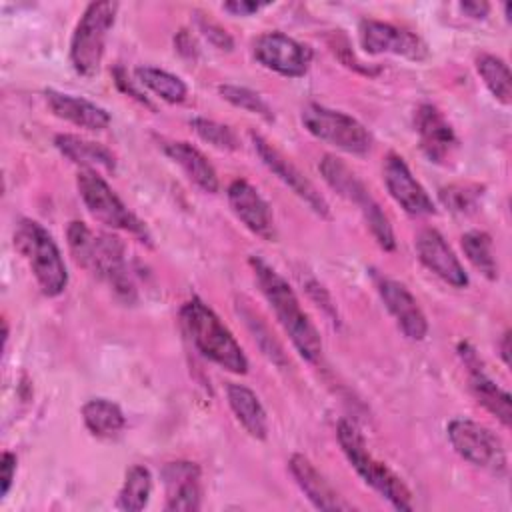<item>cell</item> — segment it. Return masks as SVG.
I'll return each mask as SVG.
<instances>
[{
    "instance_id": "1f68e13d",
    "label": "cell",
    "mask_w": 512,
    "mask_h": 512,
    "mask_svg": "<svg viewBox=\"0 0 512 512\" xmlns=\"http://www.w3.org/2000/svg\"><path fill=\"white\" fill-rule=\"evenodd\" d=\"M218 94L230 102L232 106L236 108H242L250 114H256L260 116L262 120L266 122H272L274 120V112L270 108V104L254 90L246 88V86H238V84H220L218 86Z\"/></svg>"
},
{
    "instance_id": "9c48e42d",
    "label": "cell",
    "mask_w": 512,
    "mask_h": 512,
    "mask_svg": "<svg viewBox=\"0 0 512 512\" xmlns=\"http://www.w3.org/2000/svg\"><path fill=\"white\" fill-rule=\"evenodd\" d=\"M76 186L84 206L98 222L110 228L124 230L138 240L150 244V232L146 224L132 210H128V206L118 198V194L96 170L82 168L76 176Z\"/></svg>"
},
{
    "instance_id": "2e32d148",
    "label": "cell",
    "mask_w": 512,
    "mask_h": 512,
    "mask_svg": "<svg viewBox=\"0 0 512 512\" xmlns=\"http://www.w3.org/2000/svg\"><path fill=\"white\" fill-rule=\"evenodd\" d=\"M228 204L236 218L256 236L274 242L276 226L268 202L260 192L244 178H236L228 186Z\"/></svg>"
},
{
    "instance_id": "f546056e",
    "label": "cell",
    "mask_w": 512,
    "mask_h": 512,
    "mask_svg": "<svg viewBox=\"0 0 512 512\" xmlns=\"http://www.w3.org/2000/svg\"><path fill=\"white\" fill-rule=\"evenodd\" d=\"M460 246L468 262L488 280L498 278V262L492 248V238L484 230H470L460 238Z\"/></svg>"
},
{
    "instance_id": "8fae6325",
    "label": "cell",
    "mask_w": 512,
    "mask_h": 512,
    "mask_svg": "<svg viewBox=\"0 0 512 512\" xmlns=\"http://www.w3.org/2000/svg\"><path fill=\"white\" fill-rule=\"evenodd\" d=\"M254 58L268 70L286 76L300 78L308 72L312 62V48L290 38L284 32H264L254 40Z\"/></svg>"
},
{
    "instance_id": "836d02e7",
    "label": "cell",
    "mask_w": 512,
    "mask_h": 512,
    "mask_svg": "<svg viewBox=\"0 0 512 512\" xmlns=\"http://www.w3.org/2000/svg\"><path fill=\"white\" fill-rule=\"evenodd\" d=\"M198 28L204 34V38L216 46L218 50H232L234 48V40L232 36L216 22H212L210 18H198Z\"/></svg>"
},
{
    "instance_id": "cb8c5ba5",
    "label": "cell",
    "mask_w": 512,
    "mask_h": 512,
    "mask_svg": "<svg viewBox=\"0 0 512 512\" xmlns=\"http://www.w3.org/2000/svg\"><path fill=\"white\" fill-rule=\"evenodd\" d=\"M226 400L240 422V426L256 440H266L268 436V418L262 402L258 400L256 392L244 384L228 382L226 384Z\"/></svg>"
},
{
    "instance_id": "d590c367",
    "label": "cell",
    "mask_w": 512,
    "mask_h": 512,
    "mask_svg": "<svg viewBox=\"0 0 512 512\" xmlns=\"http://www.w3.org/2000/svg\"><path fill=\"white\" fill-rule=\"evenodd\" d=\"M266 6H268V2H254V0H230V2L222 4V8L234 16H250Z\"/></svg>"
},
{
    "instance_id": "3957f363",
    "label": "cell",
    "mask_w": 512,
    "mask_h": 512,
    "mask_svg": "<svg viewBox=\"0 0 512 512\" xmlns=\"http://www.w3.org/2000/svg\"><path fill=\"white\" fill-rule=\"evenodd\" d=\"M180 318L188 338L204 358L232 374L248 372L244 350L208 304L192 298L180 308Z\"/></svg>"
},
{
    "instance_id": "4dcf8cb0",
    "label": "cell",
    "mask_w": 512,
    "mask_h": 512,
    "mask_svg": "<svg viewBox=\"0 0 512 512\" xmlns=\"http://www.w3.org/2000/svg\"><path fill=\"white\" fill-rule=\"evenodd\" d=\"M484 196V186L478 182H454L442 186L438 198L454 214H470L480 206Z\"/></svg>"
},
{
    "instance_id": "7402d4cb",
    "label": "cell",
    "mask_w": 512,
    "mask_h": 512,
    "mask_svg": "<svg viewBox=\"0 0 512 512\" xmlns=\"http://www.w3.org/2000/svg\"><path fill=\"white\" fill-rule=\"evenodd\" d=\"M44 96L52 114L74 126L86 128V130H104L110 124V114L96 102H90L82 96L58 92L52 88H48Z\"/></svg>"
},
{
    "instance_id": "f1b7e54d",
    "label": "cell",
    "mask_w": 512,
    "mask_h": 512,
    "mask_svg": "<svg viewBox=\"0 0 512 512\" xmlns=\"http://www.w3.org/2000/svg\"><path fill=\"white\" fill-rule=\"evenodd\" d=\"M476 72L490 90V94L508 106L512 102V76L508 64L494 54H480L476 58Z\"/></svg>"
},
{
    "instance_id": "7c38bea8",
    "label": "cell",
    "mask_w": 512,
    "mask_h": 512,
    "mask_svg": "<svg viewBox=\"0 0 512 512\" xmlns=\"http://www.w3.org/2000/svg\"><path fill=\"white\" fill-rule=\"evenodd\" d=\"M250 140L252 146L258 154V158L262 160V164L276 174L298 198H302L318 216L322 218H330V206L324 200V196L318 192V188L298 170V166L286 158L278 148H274L262 134L258 132H250Z\"/></svg>"
},
{
    "instance_id": "30bf717a",
    "label": "cell",
    "mask_w": 512,
    "mask_h": 512,
    "mask_svg": "<svg viewBox=\"0 0 512 512\" xmlns=\"http://www.w3.org/2000/svg\"><path fill=\"white\" fill-rule=\"evenodd\" d=\"M448 442L460 458L496 476L508 472V454L502 440L484 424L470 418H454L446 426Z\"/></svg>"
},
{
    "instance_id": "484cf974",
    "label": "cell",
    "mask_w": 512,
    "mask_h": 512,
    "mask_svg": "<svg viewBox=\"0 0 512 512\" xmlns=\"http://www.w3.org/2000/svg\"><path fill=\"white\" fill-rule=\"evenodd\" d=\"M82 420L88 432L96 438H116L126 426V418L118 404L106 398H90L82 406Z\"/></svg>"
},
{
    "instance_id": "d6986e66",
    "label": "cell",
    "mask_w": 512,
    "mask_h": 512,
    "mask_svg": "<svg viewBox=\"0 0 512 512\" xmlns=\"http://www.w3.org/2000/svg\"><path fill=\"white\" fill-rule=\"evenodd\" d=\"M376 288L404 336L410 340H424L428 334V320L414 294L402 282L392 278H378Z\"/></svg>"
},
{
    "instance_id": "8d00e7d4",
    "label": "cell",
    "mask_w": 512,
    "mask_h": 512,
    "mask_svg": "<svg viewBox=\"0 0 512 512\" xmlns=\"http://www.w3.org/2000/svg\"><path fill=\"white\" fill-rule=\"evenodd\" d=\"M114 78H116V84H118V88H120V90H124L126 94L134 96V98H136L138 102H142L144 106H150V108H152L150 100H148L140 90H136V86L128 80V76L124 74V70H122V68H116V70H114Z\"/></svg>"
},
{
    "instance_id": "8992f818",
    "label": "cell",
    "mask_w": 512,
    "mask_h": 512,
    "mask_svg": "<svg viewBox=\"0 0 512 512\" xmlns=\"http://www.w3.org/2000/svg\"><path fill=\"white\" fill-rule=\"evenodd\" d=\"M318 170L324 178V182L334 190L338 192L342 198L354 202L364 220H366V226L370 228L374 240L378 242L380 248L384 250H394L396 248V240H394V232H392V226H390V220L388 216L384 214V210L380 208V204L372 198L370 190L366 188V184L358 178L356 172H352L338 156H332V154H326L322 156L320 164H318Z\"/></svg>"
},
{
    "instance_id": "4fadbf2b",
    "label": "cell",
    "mask_w": 512,
    "mask_h": 512,
    "mask_svg": "<svg viewBox=\"0 0 512 512\" xmlns=\"http://www.w3.org/2000/svg\"><path fill=\"white\" fill-rule=\"evenodd\" d=\"M358 34L368 54H396L416 62L428 58V46L418 34L390 22L366 18L360 22Z\"/></svg>"
},
{
    "instance_id": "e0dca14e",
    "label": "cell",
    "mask_w": 512,
    "mask_h": 512,
    "mask_svg": "<svg viewBox=\"0 0 512 512\" xmlns=\"http://www.w3.org/2000/svg\"><path fill=\"white\" fill-rule=\"evenodd\" d=\"M414 130L418 134V146L422 154L434 164H442L458 144L452 124L430 102H424L416 108Z\"/></svg>"
},
{
    "instance_id": "5b68a950",
    "label": "cell",
    "mask_w": 512,
    "mask_h": 512,
    "mask_svg": "<svg viewBox=\"0 0 512 512\" xmlns=\"http://www.w3.org/2000/svg\"><path fill=\"white\" fill-rule=\"evenodd\" d=\"M14 246L26 258L38 288L44 296L54 298L68 284V270L52 234L36 220L22 218L14 228Z\"/></svg>"
},
{
    "instance_id": "4316f807",
    "label": "cell",
    "mask_w": 512,
    "mask_h": 512,
    "mask_svg": "<svg viewBox=\"0 0 512 512\" xmlns=\"http://www.w3.org/2000/svg\"><path fill=\"white\" fill-rule=\"evenodd\" d=\"M152 494V474L146 466L134 464L126 470L122 488L116 498V508L126 512H138L148 504Z\"/></svg>"
},
{
    "instance_id": "277c9868",
    "label": "cell",
    "mask_w": 512,
    "mask_h": 512,
    "mask_svg": "<svg viewBox=\"0 0 512 512\" xmlns=\"http://www.w3.org/2000/svg\"><path fill=\"white\" fill-rule=\"evenodd\" d=\"M338 444L356 470V474L374 488L382 498H386L396 510H412V494L408 486L396 476L384 462L376 460L366 446L362 432L350 420H340L336 428Z\"/></svg>"
},
{
    "instance_id": "603a6c76",
    "label": "cell",
    "mask_w": 512,
    "mask_h": 512,
    "mask_svg": "<svg viewBox=\"0 0 512 512\" xmlns=\"http://www.w3.org/2000/svg\"><path fill=\"white\" fill-rule=\"evenodd\" d=\"M160 148L174 164L182 168L192 184L210 194L218 192V174L210 160L196 146L184 140H162Z\"/></svg>"
},
{
    "instance_id": "f35d334b",
    "label": "cell",
    "mask_w": 512,
    "mask_h": 512,
    "mask_svg": "<svg viewBox=\"0 0 512 512\" xmlns=\"http://www.w3.org/2000/svg\"><path fill=\"white\" fill-rule=\"evenodd\" d=\"M174 42H176L178 52H182L184 56H190V58L196 56V44H194V40H192V36L188 32L182 30Z\"/></svg>"
},
{
    "instance_id": "ab89813d",
    "label": "cell",
    "mask_w": 512,
    "mask_h": 512,
    "mask_svg": "<svg viewBox=\"0 0 512 512\" xmlns=\"http://www.w3.org/2000/svg\"><path fill=\"white\" fill-rule=\"evenodd\" d=\"M500 358L504 362V366H510V330H506L502 334V340H500Z\"/></svg>"
},
{
    "instance_id": "52a82bcc",
    "label": "cell",
    "mask_w": 512,
    "mask_h": 512,
    "mask_svg": "<svg viewBox=\"0 0 512 512\" xmlns=\"http://www.w3.org/2000/svg\"><path fill=\"white\" fill-rule=\"evenodd\" d=\"M116 14L118 2L112 0L92 2L82 12L70 40V64L80 76L92 78L100 70L106 38L116 22Z\"/></svg>"
},
{
    "instance_id": "9a60e30c",
    "label": "cell",
    "mask_w": 512,
    "mask_h": 512,
    "mask_svg": "<svg viewBox=\"0 0 512 512\" xmlns=\"http://www.w3.org/2000/svg\"><path fill=\"white\" fill-rule=\"evenodd\" d=\"M162 484L166 492L164 510L196 512L202 504V472L196 462L172 460L162 468Z\"/></svg>"
},
{
    "instance_id": "5bb4252c",
    "label": "cell",
    "mask_w": 512,
    "mask_h": 512,
    "mask_svg": "<svg viewBox=\"0 0 512 512\" xmlns=\"http://www.w3.org/2000/svg\"><path fill=\"white\" fill-rule=\"evenodd\" d=\"M384 184L394 202L412 216H428L436 212V206L424 186L412 176L404 158L396 152H390L384 158L382 166Z\"/></svg>"
},
{
    "instance_id": "ac0fdd59",
    "label": "cell",
    "mask_w": 512,
    "mask_h": 512,
    "mask_svg": "<svg viewBox=\"0 0 512 512\" xmlns=\"http://www.w3.org/2000/svg\"><path fill=\"white\" fill-rule=\"evenodd\" d=\"M416 254L420 262L438 278H442L446 284L454 288H466L468 286V274L454 254V250L448 246L444 236L434 228H424L418 232L416 240Z\"/></svg>"
},
{
    "instance_id": "7a4b0ae2",
    "label": "cell",
    "mask_w": 512,
    "mask_h": 512,
    "mask_svg": "<svg viewBox=\"0 0 512 512\" xmlns=\"http://www.w3.org/2000/svg\"><path fill=\"white\" fill-rule=\"evenodd\" d=\"M248 262L266 302L274 310L276 320L288 334L292 346L306 362L316 364L322 356V338L310 316L304 312L296 292L292 290L288 280L262 256L254 254L248 258Z\"/></svg>"
},
{
    "instance_id": "ba28073f",
    "label": "cell",
    "mask_w": 512,
    "mask_h": 512,
    "mask_svg": "<svg viewBox=\"0 0 512 512\" xmlns=\"http://www.w3.org/2000/svg\"><path fill=\"white\" fill-rule=\"evenodd\" d=\"M302 126L314 138L354 156H364L372 148V134L354 116L322 104H306L300 114Z\"/></svg>"
},
{
    "instance_id": "d6a6232c",
    "label": "cell",
    "mask_w": 512,
    "mask_h": 512,
    "mask_svg": "<svg viewBox=\"0 0 512 512\" xmlns=\"http://www.w3.org/2000/svg\"><path fill=\"white\" fill-rule=\"evenodd\" d=\"M190 126L192 130L208 144H212L214 148L218 150H238L240 142H238V136L236 132L226 126V124H220L216 120H210V118H202V116H194L190 118Z\"/></svg>"
},
{
    "instance_id": "74e56055",
    "label": "cell",
    "mask_w": 512,
    "mask_h": 512,
    "mask_svg": "<svg viewBox=\"0 0 512 512\" xmlns=\"http://www.w3.org/2000/svg\"><path fill=\"white\" fill-rule=\"evenodd\" d=\"M458 8H460L462 14H466L468 18H474V20H482V18H486L488 12H490V4H488V2H478V0L460 2Z\"/></svg>"
},
{
    "instance_id": "6da1fadb",
    "label": "cell",
    "mask_w": 512,
    "mask_h": 512,
    "mask_svg": "<svg viewBox=\"0 0 512 512\" xmlns=\"http://www.w3.org/2000/svg\"><path fill=\"white\" fill-rule=\"evenodd\" d=\"M66 238L78 266L104 280L124 302L132 304L136 300V286L126 262V246L118 236L92 232L84 222L72 220Z\"/></svg>"
},
{
    "instance_id": "44dd1931",
    "label": "cell",
    "mask_w": 512,
    "mask_h": 512,
    "mask_svg": "<svg viewBox=\"0 0 512 512\" xmlns=\"http://www.w3.org/2000/svg\"><path fill=\"white\" fill-rule=\"evenodd\" d=\"M290 474L294 476L300 490L318 510H350L352 506L338 496V492L330 486V482L318 472V468L304 456L292 454L288 460Z\"/></svg>"
},
{
    "instance_id": "e575fe53",
    "label": "cell",
    "mask_w": 512,
    "mask_h": 512,
    "mask_svg": "<svg viewBox=\"0 0 512 512\" xmlns=\"http://www.w3.org/2000/svg\"><path fill=\"white\" fill-rule=\"evenodd\" d=\"M14 474H16V454L6 450L2 452V458H0V498L8 494Z\"/></svg>"
},
{
    "instance_id": "ffe728a7",
    "label": "cell",
    "mask_w": 512,
    "mask_h": 512,
    "mask_svg": "<svg viewBox=\"0 0 512 512\" xmlns=\"http://www.w3.org/2000/svg\"><path fill=\"white\" fill-rule=\"evenodd\" d=\"M458 354L468 368V382L474 398L490 412L494 414L504 426H510L512 422V400L506 390H502L482 368L480 358L476 350L468 342L458 344Z\"/></svg>"
},
{
    "instance_id": "83f0119b",
    "label": "cell",
    "mask_w": 512,
    "mask_h": 512,
    "mask_svg": "<svg viewBox=\"0 0 512 512\" xmlns=\"http://www.w3.org/2000/svg\"><path fill=\"white\" fill-rule=\"evenodd\" d=\"M134 76H136L138 84H142L148 90H152L164 102L180 104V102H184V98L188 94V88H186L184 80L178 78L176 74H170V72L162 70V68L138 66L134 70Z\"/></svg>"
},
{
    "instance_id": "d4e9b609",
    "label": "cell",
    "mask_w": 512,
    "mask_h": 512,
    "mask_svg": "<svg viewBox=\"0 0 512 512\" xmlns=\"http://www.w3.org/2000/svg\"><path fill=\"white\" fill-rule=\"evenodd\" d=\"M54 146L62 156H66L70 162L82 168H88V170L104 168L108 172H114L116 168L114 154L100 142H92L76 134H56Z\"/></svg>"
}]
</instances>
